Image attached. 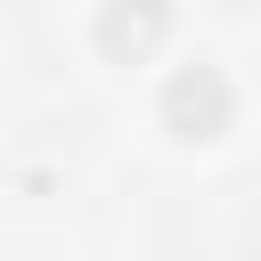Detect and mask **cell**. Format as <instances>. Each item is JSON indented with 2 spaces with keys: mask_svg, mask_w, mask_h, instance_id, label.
I'll use <instances>...</instances> for the list:
<instances>
[{
  "mask_svg": "<svg viewBox=\"0 0 261 261\" xmlns=\"http://www.w3.org/2000/svg\"><path fill=\"white\" fill-rule=\"evenodd\" d=\"M237 114V90L220 82V65H179L163 82V130L171 139H220Z\"/></svg>",
  "mask_w": 261,
  "mask_h": 261,
  "instance_id": "6da1fadb",
  "label": "cell"
},
{
  "mask_svg": "<svg viewBox=\"0 0 261 261\" xmlns=\"http://www.w3.org/2000/svg\"><path fill=\"white\" fill-rule=\"evenodd\" d=\"M163 33H171V8L163 0H106V16H98V49L114 65H147L163 49Z\"/></svg>",
  "mask_w": 261,
  "mask_h": 261,
  "instance_id": "7a4b0ae2",
  "label": "cell"
}]
</instances>
